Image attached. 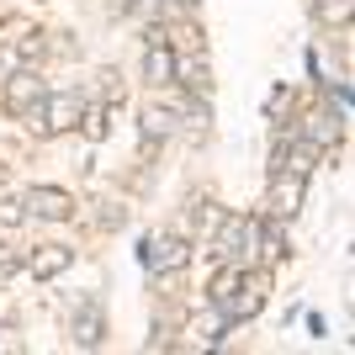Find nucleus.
Returning a JSON list of instances; mask_svg holds the SVG:
<instances>
[{"label":"nucleus","mask_w":355,"mask_h":355,"mask_svg":"<svg viewBox=\"0 0 355 355\" xmlns=\"http://www.w3.org/2000/svg\"><path fill=\"white\" fill-rule=\"evenodd\" d=\"M80 112H85V96H80V90H48L21 122H27L37 138H59V133H69V128H80Z\"/></svg>","instance_id":"f257e3e1"},{"label":"nucleus","mask_w":355,"mask_h":355,"mask_svg":"<svg viewBox=\"0 0 355 355\" xmlns=\"http://www.w3.org/2000/svg\"><path fill=\"white\" fill-rule=\"evenodd\" d=\"M260 234H266V223L260 218H228L218 234V254L239 260V266H250L254 254H260Z\"/></svg>","instance_id":"f03ea898"},{"label":"nucleus","mask_w":355,"mask_h":355,"mask_svg":"<svg viewBox=\"0 0 355 355\" xmlns=\"http://www.w3.org/2000/svg\"><path fill=\"white\" fill-rule=\"evenodd\" d=\"M21 202H27V218H43V223H64V218H74V196L64 191V186H32Z\"/></svg>","instance_id":"7ed1b4c3"},{"label":"nucleus","mask_w":355,"mask_h":355,"mask_svg":"<svg viewBox=\"0 0 355 355\" xmlns=\"http://www.w3.org/2000/svg\"><path fill=\"white\" fill-rule=\"evenodd\" d=\"M144 260L154 270H180V266H191V244L180 234H154V239H144Z\"/></svg>","instance_id":"20e7f679"},{"label":"nucleus","mask_w":355,"mask_h":355,"mask_svg":"<svg viewBox=\"0 0 355 355\" xmlns=\"http://www.w3.org/2000/svg\"><path fill=\"white\" fill-rule=\"evenodd\" d=\"M43 96L48 90H43V80H37V69H16L11 80H6V112H11V117H27Z\"/></svg>","instance_id":"39448f33"},{"label":"nucleus","mask_w":355,"mask_h":355,"mask_svg":"<svg viewBox=\"0 0 355 355\" xmlns=\"http://www.w3.org/2000/svg\"><path fill=\"white\" fill-rule=\"evenodd\" d=\"M260 302H266V270H254V276H239V292L228 297L223 318H228V324H239V318H254V313H260Z\"/></svg>","instance_id":"423d86ee"},{"label":"nucleus","mask_w":355,"mask_h":355,"mask_svg":"<svg viewBox=\"0 0 355 355\" xmlns=\"http://www.w3.org/2000/svg\"><path fill=\"white\" fill-rule=\"evenodd\" d=\"M297 207H302V175H270V196H266V212L276 223H286V218H297Z\"/></svg>","instance_id":"0eeeda50"},{"label":"nucleus","mask_w":355,"mask_h":355,"mask_svg":"<svg viewBox=\"0 0 355 355\" xmlns=\"http://www.w3.org/2000/svg\"><path fill=\"white\" fill-rule=\"evenodd\" d=\"M21 266H27V276H37V282H53V276H64V270L74 266V250L69 244H37Z\"/></svg>","instance_id":"6e6552de"},{"label":"nucleus","mask_w":355,"mask_h":355,"mask_svg":"<svg viewBox=\"0 0 355 355\" xmlns=\"http://www.w3.org/2000/svg\"><path fill=\"white\" fill-rule=\"evenodd\" d=\"M175 69H180V59L170 53V43H164V37H148V48H144V80H148V85H170Z\"/></svg>","instance_id":"1a4fd4ad"},{"label":"nucleus","mask_w":355,"mask_h":355,"mask_svg":"<svg viewBox=\"0 0 355 355\" xmlns=\"http://www.w3.org/2000/svg\"><path fill=\"white\" fill-rule=\"evenodd\" d=\"M101 340H106V313H101V302L90 297L85 308L74 313V345H80V350H96Z\"/></svg>","instance_id":"9d476101"},{"label":"nucleus","mask_w":355,"mask_h":355,"mask_svg":"<svg viewBox=\"0 0 355 355\" xmlns=\"http://www.w3.org/2000/svg\"><path fill=\"white\" fill-rule=\"evenodd\" d=\"M340 128H345V117H334V112H313V117H302V128H297V138H308V144L329 148V144H334V138H340Z\"/></svg>","instance_id":"9b49d317"},{"label":"nucleus","mask_w":355,"mask_h":355,"mask_svg":"<svg viewBox=\"0 0 355 355\" xmlns=\"http://www.w3.org/2000/svg\"><path fill=\"white\" fill-rule=\"evenodd\" d=\"M80 122H85V138H90V144H101V138L112 133V112H106V106H90V101H85Z\"/></svg>","instance_id":"f8f14e48"},{"label":"nucleus","mask_w":355,"mask_h":355,"mask_svg":"<svg viewBox=\"0 0 355 355\" xmlns=\"http://www.w3.org/2000/svg\"><path fill=\"white\" fill-rule=\"evenodd\" d=\"M170 128H175V117H170L164 106H148V112H144V144H159Z\"/></svg>","instance_id":"ddd939ff"},{"label":"nucleus","mask_w":355,"mask_h":355,"mask_svg":"<svg viewBox=\"0 0 355 355\" xmlns=\"http://www.w3.org/2000/svg\"><path fill=\"white\" fill-rule=\"evenodd\" d=\"M234 292H239V270H223L218 282L207 286V302H212V308L223 313V308H228V297H234Z\"/></svg>","instance_id":"4468645a"},{"label":"nucleus","mask_w":355,"mask_h":355,"mask_svg":"<svg viewBox=\"0 0 355 355\" xmlns=\"http://www.w3.org/2000/svg\"><path fill=\"white\" fill-rule=\"evenodd\" d=\"M16 69H27V53H21V43H0V85H6Z\"/></svg>","instance_id":"2eb2a0df"},{"label":"nucleus","mask_w":355,"mask_h":355,"mask_svg":"<svg viewBox=\"0 0 355 355\" xmlns=\"http://www.w3.org/2000/svg\"><path fill=\"white\" fill-rule=\"evenodd\" d=\"M27 223V202L21 196H0V228H21Z\"/></svg>","instance_id":"dca6fc26"},{"label":"nucleus","mask_w":355,"mask_h":355,"mask_svg":"<svg viewBox=\"0 0 355 355\" xmlns=\"http://www.w3.org/2000/svg\"><path fill=\"white\" fill-rule=\"evenodd\" d=\"M180 74H186V90H191V96H207V90H212L207 64H186V69H175V80H180Z\"/></svg>","instance_id":"f3484780"},{"label":"nucleus","mask_w":355,"mask_h":355,"mask_svg":"<svg viewBox=\"0 0 355 355\" xmlns=\"http://www.w3.org/2000/svg\"><path fill=\"white\" fill-rule=\"evenodd\" d=\"M318 21H350V0H318Z\"/></svg>","instance_id":"a211bd4d"},{"label":"nucleus","mask_w":355,"mask_h":355,"mask_svg":"<svg viewBox=\"0 0 355 355\" xmlns=\"http://www.w3.org/2000/svg\"><path fill=\"white\" fill-rule=\"evenodd\" d=\"M329 106H334V117H345V122H350V90H345V85H334V80H329Z\"/></svg>","instance_id":"6ab92c4d"},{"label":"nucleus","mask_w":355,"mask_h":355,"mask_svg":"<svg viewBox=\"0 0 355 355\" xmlns=\"http://www.w3.org/2000/svg\"><path fill=\"white\" fill-rule=\"evenodd\" d=\"M223 334H228V318H223V313L202 324V340H207V345H223Z\"/></svg>","instance_id":"aec40b11"},{"label":"nucleus","mask_w":355,"mask_h":355,"mask_svg":"<svg viewBox=\"0 0 355 355\" xmlns=\"http://www.w3.org/2000/svg\"><path fill=\"white\" fill-rule=\"evenodd\" d=\"M16 270H21V254H11V250H0V282H11Z\"/></svg>","instance_id":"412c9836"}]
</instances>
